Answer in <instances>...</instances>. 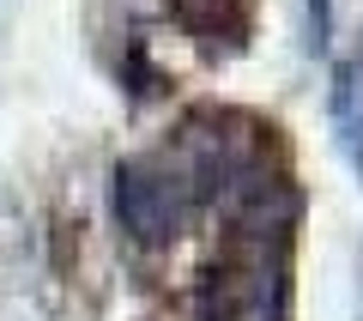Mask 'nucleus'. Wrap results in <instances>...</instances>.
Wrapping results in <instances>:
<instances>
[{"label": "nucleus", "mask_w": 363, "mask_h": 321, "mask_svg": "<svg viewBox=\"0 0 363 321\" xmlns=\"http://www.w3.org/2000/svg\"><path fill=\"white\" fill-rule=\"evenodd\" d=\"M194 321H291L285 249L230 243L194 285Z\"/></svg>", "instance_id": "nucleus-1"}, {"label": "nucleus", "mask_w": 363, "mask_h": 321, "mask_svg": "<svg viewBox=\"0 0 363 321\" xmlns=\"http://www.w3.org/2000/svg\"><path fill=\"white\" fill-rule=\"evenodd\" d=\"M267 134L255 116H242V109H200L188 128H182L176 152H182V182H188V194H230L236 182H248L255 170H267Z\"/></svg>", "instance_id": "nucleus-2"}, {"label": "nucleus", "mask_w": 363, "mask_h": 321, "mask_svg": "<svg viewBox=\"0 0 363 321\" xmlns=\"http://www.w3.org/2000/svg\"><path fill=\"white\" fill-rule=\"evenodd\" d=\"M109 200H116L121 231H128L133 243H145V249L176 243L182 224H188V212H194V194H188L182 170L164 164V158H121Z\"/></svg>", "instance_id": "nucleus-3"}, {"label": "nucleus", "mask_w": 363, "mask_h": 321, "mask_svg": "<svg viewBox=\"0 0 363 321\" xmlns=\"http://www.w3.org/2000/svg\"><path fill=\"white\" fill-rule=\"evenodd\" d=\"M169 13H176V25L188 31V37L200 43H242L248 31V0H169Z\"/></svg>", "instance_id": "nucleus-4"}, {"label": "nucleus", "mask_w": 363, "mask_h": 321, "mask_svg": "<svg viewBox=\"0 0 363 321\" xmlns=\"http://www.w3.org/2000/svg\"><path fill=\"white\" fill-rule=\"evenodd\" d=\"M309 25H315V49H327V37H333V0H309Z\"/></svg>", "instance_id": "nucleus-5"}]
</instances>
